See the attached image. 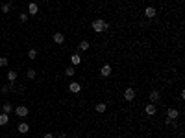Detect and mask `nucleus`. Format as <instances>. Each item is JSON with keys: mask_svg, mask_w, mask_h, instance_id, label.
Instances as JSON below:
<instances>
[{"mask_svg": "<svg viewBox=\"0 0 185 138\" xmlns=\"http://www.w3.org/2000/svg\"><path fill=\"white\" fill-rule=\"evenodd\" d=\"M93 30L96 31V33H104V31H107V28H109V24L106 22V20H102V18H96V20H93Z\"/></svg>", "mask_w": 185, "mask_h": 138, "instance_id": "f257e3e1", "label": "nucleus"}, {"mask_svg": "<svg viewBox=\"0 0 185 138\" xmlns=\"http://www.w3.org/2000/svg\"><path fill=\"white\" fill-rule=\"evenodd\" d=\"M13 112H15L19 118H26V116L30 114V110H28V107H26V105H19V107L13 109Z\"/></svg>", "mask_w": 185, "mask_h": 138, "instance_id": "f03ea898", "label": "nucleus"}, {"mask_svg": "<svg viewBox=\"0 0 185 138\" xmlns=\"http://www.w3.org/2000/svg\"><path fill=\"white\" fill-rule=\"evenodd\" d=\"M148 100H150L152 105H157L159 100H161V96H159V92H157V90H152V92H150V96H148Z\"/></svg>", "mask_w": 185, "mask_h": 138, "instance_id": "7ed1b4c3", "label": "nucleus"}, {"mask_svg": "<svg viewBox=\"0 0 185 138\" xmlns=\"http://www.w3.org/2000/svg\"><path fill=\"white\" fill-rule=\"evenodd\" d=\"M124 100L126 101H133L135 100V90H133L132 87H128L126 90H124Z\"/></svg>", "mask_w": 185, "mask_h": 138, "instance_id": "20e7f679", "label": "nucleus"}, {"mask_svg": "<svg viewBox=\"0 0 185 138\" xmlns=\"http://www.w3.org/2000/svg\"><path fill=\"white\" fill-rule=\"evenodd\" d=\"M178 116H180V110H178V109H167V118H168V120L174 122Z\"/></svg>", "mask_w": 185, "mask_h": 138, "instance_id": "39448f33", "label": "nucleus"}, {"mask_svg": "<svg viewBox=\"0 0 185 138\" xmlns=\"http://www.w3.org/2000/svg\"><path fill=\"white\" fill-rule=\"evenodd\" d=\"M155 15H157V9H155V8H152V6L145 8V17H146V18H154Z\"/></svg>", "mask_w": 185, "mask_h": 138, "instance_id": "423d86ee", "label": "nucleus"}, {"mask_svg": "<svg viewBox=\"0 0 185 138\" xmlns=\"http://www.w3.org/2000/svg\"><path fill=\"white\" fill-rule=\"evenodd\" d=\"M145 112H146L148 116H154V114L157 112V105H152V103H148V105L145 107Z\"/></svg>", "mask_w": 185, "mask_h": 138, "instance_id": "0eeeda50", "label": "nucleus"}, {"mask_svg": "<svg viewBox=\"0 0 185 138\" xmlns=\"http://www.w3.org/2000/svg\"><path fill=\"white\" fill-rule=\"evenodd\" d=\"M54 43H56V44H63L65 43V37H63V33H59V31H56V33H54Z\"/></svg>", "mask_w": 185, "mask_h": 138, "instance_id": "6e6552de", "label": "nucleus"}, {"mask_svg": "<svg viewBox=\"0 0 185 138\" xmlns=\"http://www.w3.org/2000/svg\"><path fill=\"white\" fill-rule=\"evenodd\" d=\"M68 90L74 92V94H78V92L81 90V85H80V83H76V81H72L71 85H68Z\"/></svg>", "mask_w": 185, "mask_h": 138, "instance_id": "1a4fd4ad", "label": "nucleus"}, {"mask_svg": "<svg viewBox=\"0 0 185 138\" xmlns=\"http://www.w3.org/2000/svg\"><path fill=\"white\" fill-rule=\"evenodd\" d=\"M17 131H19L20 134H26V133H28V131H30V125H28V123H26V122H22V123H19Z\"/></svg>", "mask_w": 185, "mask_h": 138, "instance_id": "9d476101", "label": "nucleus"}, {"mask_svg": "<svg viewBox=\"0 0 185 138\" xmlns=\"http://www.w3.org/2000/svg\"><path fill=\"white\" fill-rule=\"evenodd\" d=\"M37 13H39V6L35 2H32L28 6V15H37Z\"/></svg>", "mask_w": 185, "mask_h": 138, "instance_id": "9b49d317", "label": "nucleus"}, {"mask_svg": "<svg viewBox=\"0 0 185 138\" xmlns=\"http://www.w3.org/2000/svg\"><path fill=\"white\" fill-rule=\"evenodd\" d=\"M100 75H104V78L111 75V66H109V65H104V66L100 68Z\"/></svg>", "mask_w": 185, "mask_h": 138, "instance_id": "f8f14e48", "label": "nucleus"}, {"mask_svg": "<svg viewBox=\"0 0 185 138\" xmlns=\"http://www.w3.org/2000/svg\"><path fill=\"white\" fill-rule=\"evenodd\" d=\"M78 48L81 52H87L89 48H91V43H89V41H80V44H78Z\"/></svg>", "mask_w": 185, "mask_h": 138, "instance_id": "ddd939ff", "label": "nucleus"}, {"mask_svg": "<svg viewBox=\"0 0 185 138\" xmlns=\"http://www.w3.org/2000/svg\"><path fill=\"white\" fill-rule=\"evenodd\" d=\"M71 63H72V66H78V65L81 63L80 53H74V55H71Z\"/></svg>", "mask_w": 185, "mask_h": 138, "instance_id": "4468645a", "label": "nucleus"}, {"mask_svg": "<svg viewBox=\"0 0 185 138\" xmlns=\"http://www.w3.org/2000/svg\"><path fill=\"white\" fill-rule=\"evenodd\" d=\"M94 109H96V112H100V114H104L106 112V109H107V105H106V103H96V105H94Z\"/></svg>", "mask_w": 185, "mask_h": 138, "instance_id": "2eb2a0df", "label": "nucleus"}, {"mask_svg": "<svg viewBox=\"0 0 185 138\" xmlns=\"http://www.w3.org/2000/svg\"><path fill=\"white\" fill-rule=\"evenodd\" d=\"M17 75H19V74H17V70H9V72H8V81H9V83H15Z\"/></svg>", "mask_w": 185, "mask_h": 138, "instance_id": "dca6fc26", "label": "nucleus"}, {"mask_svg": "<svg viewBox=\"0 0 185 138\" xmlns=\"http://www.w3.org/2000/svg\"><path fill=\"white\" fill-rule=\"evenodd\" d=\"M11 110H13V107H11V103H9V101H6V103H4V105H2V112H4V114H9V112H11Z\"/></svg>", "mask_w": 185, "mask_h": 138, "instance_id": "f3484780", "label": "nucleus"}, {"mask_svg": "<svg viewBox=\"0 0 185 138\" xmlns=\"http://www.w3.org/2000/svg\"><path fill=\"white\" fill-rule=\"evenodd\" d=\"M65 74L68 75V78H72V75H74V74H76V66H72V65H71V66H67V70H65Z\"/></svg>", "mask_w": 185, "mask_h": 138, "instance_id": "a211bd4d", "label": "nucleus"}, {"mask_svg": "<svg viewBox=\"0 0 185 138\" xmlns=\"http://www.w3.org/2000/svg\"><path fill=\"white\" fill-rule=\"evenodd\" d=\"M9 122V114H0V125H6V123H8Z\"/></svg>", "mask_w": 185, "mask_h": 138, "instance_id": "6ab92c4d", "label": "nucleus"}, {"mask_svg": "<svg viewBox=\"0 0 185 138\" xmlns=\"http://www.w3.org/2000/svg\"><path fill=\"white\" fill-rule=\"evenodd\" d=\"M37 57V50H35V48H30V50H28V59H35Z\"/></svg>", "mask_w": 185, "mask_h": 138, "instance_id": "aec40b11", "label": "nucleus"}, {"mask_svg": "<svg viewBox=\"0 0 185 138\" xmlns=\"http://www.w3.org/2000/svg\"><path fill=\"white\" fill-rule=\"evenodd\" d=\"M26 75H28V79H33L35 78V70H33V68H28V70H26Z\"/></svg>", "mask_w": 185, "mask_h": 138, "instance_id": "412c9836", "label": "nucleus"}, {"mask_svg": "<svg viewBox=\"0 0 185 138\" xmlns=\"http://www.w3.org/2000/svg\"><path fill=\"white\" fill-rule=\"evenodd\" d=\"M11 88H13V83H9V85H4V87H2V92H4V94H8Z\"/></svg>", "mask_w": 185, "mask_h": 138, "instance_id": "4be33fe9", "label": "nucleus"}, {"mask_svg": "<svg viewBox=\"0 0 185 138\" xmlns=\"http://www.w3.org/2000/svg\"><path fill=\"white\" fill-rule=\"evenodd\" d=\"M0 9H2V13H9V9H11V4H9V2H8V4H4Z\"/></svg>", "mask_w": 185, "mask_h": 138, "instance_id": "5701e85b", "label": "nucleus"}, {"mask_svg": "<svg viewBox=\"0 0 185 138\" xmlns=\"http://www.w3.org/2000/svg\"><path fill=\"white\" fill-rule=\"evenodd\" d=\"M28 13H20V15H19V20H20V22H26V20H28Z\"/></svg>", "mask_w": 185, "mask_h": 138, "instance_id": "b1692460", "label": "nucleus"}, {"mask_svg": "<svg viewBox=\"0 0 185 138\" xmlns=\"http://www.w3.org/2000/svg\"><path fill=\"white\" fill-rule=\"evenodd\" d=\"M8 66V57H0V68Z\"/></svg>", "mask_w": 185, "mask_h": 138, "instance_id": "393cba45", "label": "nucleus"}, {"mask_svg": "<svg viewBox=\"0 0 185 138\" xmlns=\"http://www.w3.org/2000/svg\"><path fill=\"white\" fill-rule=\"evenodd\" d=\"M43 138H54V134H52V133H46V134H45Z\"/></svg>", "mask_w": 185, "mask_h": 138, "instance_id": "a878e982", "label": "nucleus"}, {"mask_svg": "<svg viewBox=\"0 0 185 138\" xmlns=\"http://www.w3.org/2000/svg\"><path fill=\"white\" fill-rule=\"evenodd\" d=\"M180 138H183V136H180Z\"/></svg>", "mask_w": 185, "mask_h": 138, "instance_id": "bb28decb", "label": "nucleus"}]
</instances>
